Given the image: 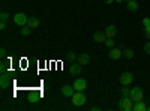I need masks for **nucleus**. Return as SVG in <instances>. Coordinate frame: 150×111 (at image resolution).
Returning a JSON list of instances; mask_svg holds the SVG:
<instances>
[{
	"instance_id": "nucleus-9",
	"label": "nucleus",
	"mask_w": 150,
	"mask_h": 111,
	"mask_svg": "<svg viewBox=\"0 0 150 111\" xmlns=\"http://www.w3.org/2000/svg\"><path fill=\"white\" fill-rule=\"evenodd\" d=\"M81 68H83V65H80V63L69 65V74H71V75H74V77H77V75H80V74H81Z\"/></svg>"
},
{
	"instance_id": "nucleus-30",
	"label": "nucleus",
	"mask_w": 150,
	"mask_h": 111,
	"mask_svg": "<svg viewBox=\"0 0 150 111\" xmlns=\"http://www.w3.org/2000/svg\"><path fill=\"white\" fill-rule=\"evenodd\" d=\"M104 2H105V5H111V3H114L116 0H104Z\"/></svg>"
},
{
	"instance_id": "nucleus-17",
	"label": "nucleus",
	"mask_w": 150,
	"mask_h": 111,
	"mask_svg": "<svg viewBox=\"0 0 150 111\" xmlns=\"http://www.w3.org/2000/svg\"><path fill=\"white\" fill-rule=\"evenodd\" d=\"M30 32H32V29L27 26V24L21 27V35H23V36H29V35H30Z\"/></svg>"
},
{
	"instance_id": "nucleus-2",
	"label": "nucleus",
	"mask_w": 150,
	"mask_h": 111,
	"mask_svg": "<svg viewBox=\"0 0 150 111\" xmlns=\"http://www.w3.org/2000/svg\"><path fill=\"white\" fill-rule=\"evenodd\" d=\"M71 99H72L74 107H83V105L86 104V101H87V98H86V95H84L83 92H75V93L71 96Z\"/></svg>"
},
{
	"instance_id": "nucleus-22",
	"label": "nucleus",
	"mask_w": 150,
	"mask_h": 111,
	"mask_svg": "<svg viewBox=\"0 0 150 111\" xmlns=\"http://www.w3.org/2000/svg\"><path fill=\"white\" fill-rule=\"evenodd\" d=\"M131 90L128 89V86H123V89H122V96H129Z\"/></svg>"
},
{
	"instance_id": "nucleus-23",
	"label": "nucleus",
	"mask_w": 150,
	"mask_h": 111,
	"mask_svg": "<svg viewBox=\"0 0 150 111\" xmlns=\"http://www.w3.org/2000/svg\"><path fill=\"white\" fill-rule=\"evenodd\" d=\"M0 20L6 23L9 20V14H8V12H2V14H0Z\"/></svg>"
},
{
	"instance_id": "nucleus-26",
	"label": "nucleus",
	"mask_w": 150,
	"mask_h": 111,
	"mask_svg": "<svg viewBox=\"0 0 150 111\" xmlns=\"http://www.w3.org/2000/svg\"><path fill=\"white\" fill-rule=\"evenodd\" d=\"M5 29H6V23H5V21H2V23H0V30L3 32Z\"/></svg>"
},
{
	"instance_id": "nucleus-1",
	"label": "nucleus",
	"mask_w": 150,
	"mask_h": 111,
	"mask_svg": "<svg viewBox=\"0 0 150 111\" xmlns=\"http://www.w3.org/2000/svg\"><path fill=\"white\" fill-rule=\"evenodd\" d=\"M117 108L122 111H132L134 108V101L131 99L129 96H122L119 102H117Z\"/></svg>"
},
{
	"instance_id": "nucleus-16",
	"label": "nucleus",
	"mask_w": 150,
	"mask_h": 111,
	"mask_svg": "<svg viewBox=\"0 0 150 111\" xmlns=\"http://www.w3.org/2000/svg\"><path fill=\"white\" fill-rule=\"evenodd\" d=\"M146 110H147V107L144 105L143 101H140V102H134V108H132V111H146Z\"/></svg>"
},
{
	"instance_id": "nucleus-25",
	"label": "nucleus",
	"mask_w": 150,
	"mask_h": 111,
	"mask_svg": "<svg viewBox=\"0 0 150 111\" xmlns=\"http://www.w3.org/2000/svg\"><path fill=\"white\" fill-rule=\"evenodd\" d=\"M144 51H146V53L150 56V42H147V44L144 45Z\"/></svg>"
},
{
	"instance_id": "nucleus-20",
	"label": "nucleus",
	"mask_w": 150,
	"mask_h": 111,
	"mask_svg": "<svg viewBox=\"0 0 150 111\" xmlns=\"http://www.w3.org/2000/svg\"><path fill=\"white\" fill-rule=\"evenodd\" d=\"M105 47L107 48H112V47H114V41H112V38H107L105 39Z\"/></svg>"
},
{
	"instance_id": "nucleus-15",
	"label": "nucleus",
	"mask_w": 150,
	"mask_h": 111,
	"mask_svg": "<svg viewBox=\"0 0 150 111\" xmlns=\"http://www.w3.org/2000/svg\"><path fill=\"white\" fill-rule=\"evenodd\" d=\"M126 9L129 12H137L138 11V2H137V0H129L126 3Z\"/></svg>"
},
{
	"instance_id": "nucleus-13",
	"label": "nucleus",
	"mask_w": 150,
	"mask_h": 111,
	"mask_svg": "<svg viewBox=\"0 0 150 111\" xmlns=\"http://www.w3.org/2000/svg\"><path fill=\"white\" fill-rule=\"evenodd\" d=\"M105 39H107L105 33H102V32H96V33H93V41H95L96 44H102V42H105Z\"/></svg>"
},
{
	"instance_id": "nucleus-4",
	"label": "nucleus",
	"mask_w": 150,
	"mask_h": 111,
	"mask_svg": "<svg viewBox=\"0 0 150 111\" xmlns=\"http://www.w3.org/2000/svg\"><path fill=\"white\" fill-rule=\"evenodd\" d=\"M12 20H14V23L17 24V26H20V27H23V26H26L27 24V17H26V14H23V12H18V14H15L14 17H12Z\"/></svg>"
},
{
	"instance_id": "nucleus-10",
	"label": "nucleus",
	"mask_w": 150,
	"mask_h": 111,
	"mask_svg": "<svg viewBox=\"0 0 150 111\" xmlns=\"http://www.w3.org/2000/svg\"><path fill=\"white\" fill-rule=\"evenodd\" d=\"M75 92L77 90L74 89V86H63V87H62V95L66 96V98H71Z\"/></svg>"
},
{
	"instance_id": "nucleus-8",
	"label": "nucleus",
	"mask_w": 150,
	"mask_h": 111,
	"mask_svg": "<svg viewBox=\"0 0 150 111\" xmlns=\"http://www.w3.org/2000/svg\"><path fill=\"white\" fill-rule=\"evenodd\" d=\"M105 36L107 38H114V36L117 35V27L114 26V24H110V26H107L105 27Z\"/></svg>"
},
{
	"instance_id": "nucleus-14",
	"label": "nucleus",
	"mask_w": 150,
	"mask_h": 111,
	"mask_svg": "<svg viewBox=\"0 0 150 111\" xmlns=\"http://www.w3.org/2000/svg\"><path fill=\"white\" fill-rule=\"evenodd\" d=\"M77 60H78V63L83 65V66H84V65H89V63H90V56H89V54H86V53H83V54L78 56Z\"/></svg>"
},
{
	"instance_id": "nucleus-19",
	"label": "nucleus",
	"mask_w": 150,
	"mask_h": 111,
	"mask_svg": "<svg viewBox=\"0 0 150 111\" xmlns=\"http://www.w3.org/2000/svg\"><path fill=\"white\" fill-rule=\"evenodd\" d=\"M77 59H78V57H77V54H75V53H69V54L66 56V60L71 62V63H72V62H75Z\"/></svg>"
},
{
	"instance_id": "nucleus-11",
	"label": "nucleus",
	"mask_w": 150,
	"mask_h": 111,
	"mask_svg": "<svg viewBox=\"0 0 150 111\" xmlns=\"http://www.w3.org/2000/svg\"><path fill=\"white\" fill-rule=\"evenodd\" d=\"M9 83H11L9 75H8V74H2V77H0V87H2V90L9 87Z\"/></svg>"
},
{
	"instance_id": "nucleus-21",
	"label": "nucleus",
	"mask_w": 150,
	"mask_h": 111,
	"mask_svg": "<svg viewBox=\"0 0 150 111\" xmlns=\"http://www.w3.org/2000/svg\"><path fill=\"white\" fill-rule=\"evenodd\" d=\"M143 33H144V36L147 39H150V24L149 26H146V27H143Z\"/></svg>"
},
{
	"instance_id": "nucleus-12",
	"label": "nucleus",
	"mask_w": 150,
	"mask_h": 111,
	"mask_svg": "<svg viewBox=\"0 0 150 111\" xmlns=\"http://www.w3.org/2000/svg\"><path fill=\"white\" fill-rule=\"evenodd\" d=\"M39 24H41V21H39V18L38 17H30L29 20H27V26L33 30V29H38L39 27Z\"/></svg>"
},
{
	"instance_id": "nucleus-18",
	"label": "nucleus",
	"mask_w": 150,
	"mask_h": 111,
	"mask_svg": "<svg viewBox=\"0 0 150 111\" xmlns=\"http://www.w3.org/2000/svg\"><path fill=\"white\" fill-rule=\"evenodd\" d=\"M123 56L126 57V59H132V57H134V51L129 50V48H126V50L123 51Z\"/></svg>"
},
{
	"instance_id": "nucleus-3",
	"label": "nucleus",
	"mask_w": 150,
	"mask_h": 111,
	"mask_svg": "<svg viewBox=\"0 0 150 111\" xmlns=\"http://www.w3.org/2000/svg\"><path fill=\"white\" fill-rule=\"evenodd\" d=\"M129 98L134 102H140V101L144 99V92L141 90V87H134V89H131Z\"/></svg>"
},
{
	"instance_id": "nucleus-32",
	"label": "nucleus",
	"mask_w": 150,
	"mask_h": 111,
	"mask_svg": "<svg viewBox=\"0 0 150 111\" xmlns=\"http://www.w3.org/2000/svg\"><path fill=\"white\" fill-rule=\"evenodd\" d=\"M123 2H126V3H128V2H129V0H123Z\"/></svg>"
},
{
	"instance_id": "nucleus-6",
	"label": "nucleus",
	"mask_w": 150,
	"mask_h": 111,
	"mask_svg": "<svg viewBox=\"0 0 150 111\" xmlns=\"http://www.w3.org/2000/svg\"><path fill=\"white\" fill-rule=\"evenodd\" d=\"M74 89L77 90V92H84L86 90V87H87V81L86 80H83V78H77L74 81Z\"/></svg>"
},
{
	"instance_id": "nucleus-28",
	"label": "nucleus",
	"mask_w": 150,
	"mask_h": 111,
	"mask_svg": "<svg viewBox=\"0 0 150 111\" xmlns=\"http://www.w3.org/2000/svg\"><path fill=\"white\" fill-rule=\"evenodd\" d=\"M0 56H2V57H5V56H6V50H5L3 47H2V50H0Z\"/></svg>"
},
{
	"instance_id": "nucleus-7",
	"label": "nucleus",
	"mask_w": 150,
	"mask_h": 111,
	"mask_svg": "<svg viewBox=\"0 0 150 111\" xmlns=\"http://www.w3.org/2000/svg\"><path fill=\"white\" fill-rule=\"evenodd\" d=\"M123 56V53H122V50L120 48H110V51H108V57L111 59V60H119L120 57Z\"/></svg>"
},
{
	"instance_id": "nucleus-27",
	"label": "nucleus",
	"mask_w": 150,
	"mask_h": 111,
	"mask_svg": "<svg viewBox=\"0 0 150 111\" xmlns=\"http://www.w3.org/2000/svg\"><path fill=\"white\" fill-rule=\"evenodd\" d=\"M5 71H6V66H5V63H2V65H0V72L5 74Z\"/></svg>"
},
{
	"instance_id": "nucleus-29",
	"label": "nucleus",
	"mask_w": 150,
	"mask_h": 111,
	"mask_svg": "<svg viewBox=\"0 0 150 111\" xmlns=\"http://www.w3.org/2000/svg\"><path fill=\"white\" fill-rule=\"evenodd\" d=\"M101 110H102L101 107H92L90 108V111H101Z\"/></svg>"
},
{
	"instance_id": "nucleus-24",
	"label": "nucleus",
	"mask_w": 150,
	"mask_h": 111,
	"mask_svg": "<svg viewBox=\"0 0 150 111\" xmlns=\"http://www.w3.org/2000/svg\"><path fill=\"white\" fill-rule=\"evenodd\" d=\"M150 24V18L149 17H146V18H143V27H146V26H149Z\"/></svg>"
},
{
	"instance_id": "nucleus-33",
	"label": "nucleus",
	"mask_w": 150,
	"mask_h": 111,
	"mask_svg": "<svg viewBox=\"0 0 150 111\" xmlns=\"http://www.w3.org/2000/svg\"><path fill=\"white\" fill-rule=\"evenodd\" d=\"M147 110H149V111H150V107H147Z\"/></svg>"
},
{
	"instance_id": "nucleus-5",
	"label": "nucleus",
	"mask_w": 150,
	"mask_h": 111,
	"mask_svg": "<svg viewBox=\"0 0 150 111\" xmlns=\"http://www.w3.org/2000/svg\"><path fill=\"white\" fill-rule=\"evenodd\" d=\"M119 81H120L122 86H129L134 81V75H132L131 72H123L122 75L119 77Z\"/></svg>"
},
{
	"instance_id": "nucleus-31",
	"label": "nucleus",
	"mask_w": 150,
	"mask_h": 111,
	"mask_svg": "<svg viewBox=\"0 0 150 111\" xmlns=\"http://www.w3.org/2000/svg\"><path fill=\"white\" fill-rule=\"evenodd\" d=\"M116 2H117V3H122V2H123V0H116Z\"/></svg>"
}]
</instances>
